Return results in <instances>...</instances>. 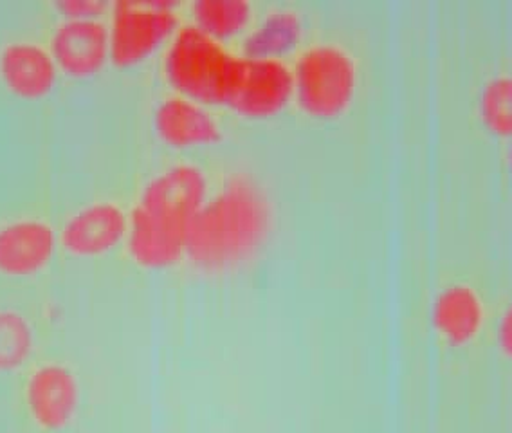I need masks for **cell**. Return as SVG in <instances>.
<instances>
[{"instance_id": "6da1fadb", "label": "cell", "mask_w": 512, "mask_h": 433, "mask_svg": "<svg viewBox=\"0 0 512 433\" xmlns=\"http://www.w3.org/2000/svg\"><path fill=\"white\" fill-rule=\"evenodd\" d=\"M269 221L266 190L247 176H235L199 208L190 222L193 248L208 255L246 249Z\"/></svg>"}, {"instance_id": "7a4b0ae2", "label": "cell", "mask_w": 512, "mask_h": 433, "mask_svg": "<svg viewBox=\"0 0 512 433\" xmlns=\"http://www.w3.org/2000/svg\"><path fill=\"white\" fill-rule=\"evenodd\" d=\"M294 85L305 111L318 118H334L354 100L356 60L338 44H318L300 58Z\"/></svg>"}, {"instance_id": "3957f363", "label": "cell", "mask_w": 512, "mask_h": 433, "mask_svg": "<svg viewBox=\"0 0 512 433\" xmlns=\"http://www.w3.org/2000/svg\"><path fill=\"white\" fill-rule=\"evenodd\" d=\"M233 56L199 26L181 29L166 55L175 87L202 102H224Z\"/></svg>"}, {"instance_id": "277c9868", "label": "cell", "mask_w": 512, "mask_h": 433, "mask_svg": "<svg viewBox=\"0 0 512 433\" xmlns=\"http://www.w3.org/2000/svg\"><path fill=\"white\" fill-rule=\"evenodd\" d=\"M294 76L278 58H235L224 102L247 116H269L293 93Z\"/></svg>"}, {"instance_id": "5b68a950", "label": "cell", "mask_w": 512, "mask_h": 433, "mask_svg": "<svg viewBox=\"0 0 512 433\" xmlns=\"http://www.w3.org/2000/svg\"><path fill=\"white\" fill-rule=\"evenodd\" d=\"M174 11L159 2H121L112 26V56L119 64H134L174 29Z\"/></svg>"}, {"instance_id": "8992f818", "label": "cell", "mask_w": 512, "mask_h": 433, "mask_svg": "<svg viewBox=\"0 0 512 433\" xmlns=\"http://www.w3.org/2000/svg\"><path fill=\"white\" fill-rule=\"evenodd\" d=\"M55 251V231L37 215L0 222V275L28 278L46 269Z\"/></svg>"}, {"instance_id": "52a82bcc", "label": "cell", "mask_w": 512, "mask_h": 433, "mask_svg": "<svg viewBox=\"0 0 512 433\" xmlns=\"http://www.w3.org/2000/svg\"><path fill=\"white\" fill-rule=\"evenodd\" d=\"M206 194V179L201 168L174 165L157 174L141 195L138 208L159 219L186 226L199 212Z\"/></svg>"}, {"instance_id": "ba28073f", "label": "cell", "mask_w": 512, "mask_h": 433, "mask_svg": "<svg viewBox=\"0 0 512 433\" xmlns=\"http://www.w3.org/2000/svg\"><path fill=\"white\" fill-rule=\"evenodd\" d=\"M24 399L31 419L46 428L58 430L71 423L78 408V381L73 370L62 363L49 361L31 372Z\"/></svg>"}, {"instance_id": "9c48e42d", "label": "cell", "mask_w": 512, "mask_h": 433, "mask_svg": "<svg viewBox=\"0 0 512 433\" xmlns=\"http://www.w3.org/2000/svg\"><path fill=\"white\" fill-rule=\"evenodd\" d=\"M0 80L22 100L44 98L55 87L53 56L37 42L11 40L0 49Z\"/></svg>"}, {"instance_id": "30bf717a", "label": "cell", "mask_w": 512, "mask_h": 433, "mask_svg": "<svg viewBox=\"0 0 512 433\" xmlns=\"http://www.w3.org/2000/svg\"><path fill=\"white\" fill-rule=\"evenodd\" d=\"M107 28L96 17H71L53 37L56 60L76 76L96 73L107 56Z\"/></svg>"}, {"instance_id": "8fae6325", "label": "cell", "mask_w": 512, "mask_h": 433, "mask_svg": "<svg viewBox=\"0 0 512 433\" xmlns=\"http://www.w3.org/2000/svg\"><path fill=\"white\" fill-rule=\"evenodd\" d=\"M125 226V213L118 204L109 201L89 204L65 224V248L74 255H100L118 244Z\"/></svg>"}, {"instance_id": "7c38bea8", "label": "cell", "mask_w": 512, "mask_h": 433, "mask_svg": "<svg viewBox=\"0 0 512 433\" xmlns=\"http://www.w3.org/2000/svg\"><path fill=\"white\" fill-rule=\"evenodd\" d=\"M431 316L444 340L457 347L467 345L484 329V300L469 284H451L435 298Z\"/></svg>"}, {"instance_id": "4fadbf2b", "label": "cell", "mask_w": 512, "mask_h": 433, "mask_svg": "<svg viewBox=\"0 0 512 433\" xmlns=\"http://www.w3.org/2000/svg\"><path fill=\"white\" fill-rule=\"evenodd\" d=\"M156 125L163 139L177 147L211 143L220 136L219 123L210 112L188 98H168L161 103Z\"/></svg>"}, {"instance_id": "5bb4252c", "label": "cell", "mask_w": 512, "mask_h": 433, "mask_svg": "<svg viewBox=\"0 0 512 433\" xmlns=\"http://www.w3.org/2000/svg\"><path fill=\"white\" fill-rule=\"evenodd\" d=\"M300 37L302 22L294 11H273L247 37L246 53L249 58H275L296 46Z\"/></svg>"}, {"instance_id": "9a60e30c", "label": "cell", "mask_w": 512, "mask_h": 433, "mask_svg": "<svg viewBox=\"0 0 512 433\" xmlns=\"http://www.w3.org/2000/svg\"><path fill=\"white\" fill-rule=\"evenodd\" d=\"M33 327L15 309H0V372L20 369L33 351Z\"/></svg>"}, {"instance_id": "2e32d148", "label": "cell", "mask_w": 512, "mask_h": 433, "mask_svg": "<svg viewBox=\"0 0 512 433\" xmlns=\"http://www.w3.org/2000/svg\"><path fill=\"white\" fill-rule=\"evenodd\" d=\"M478 112L487 129L512 138V74H496L484 83Z\"/></svg>"}, {"instance_id": "e0dca14e", "label": "cell", "mask_w": 512, "mask_h": 433, "mask_svg": "<svg viewBox=\"0 0 512 433\" xmlns=\"http://www.w3.org/2000/svg\"><path fill=\"white\" fill-rule=\"evenodd\" d=\"M193 13L211 37H231L246 26L251 6L246 0H197Z\"/></svg>"}, {"instance_id": "ac0fdd59", "label": "cell", "mask_w": 512, "mask_h": 433, "mask_svg": "<svg viewBox=\"0 0 512 433\" xmlns=\"http://www.w3.org/2000/svg\"><path fill=\"white\" fill-rule=\"evenodd\" d=\"M496 338H498L500 351L512 360V302L505 307V311L500 316Z\"/></svg>"}, {"instance_id": "d6986e66", "label": "cell", "mask_w": 512, "mask_h": 433, "mask_svg": "<svg viewBox=\"0 0 512 433\" xmlns=\"http://www.w3.org/2000/svg\"><path fill=\"white\" fill-rule=\"evenodd\" d=\"M60 8L69 13V17H96L105 4L96 0H65L60 2Z\"/></svg>"}, {"instance_id": "ffe728a7", "label": "cell", "mask_w": 512, "mask_h": 433, "mask_svg": "<svg viewBox=\"0 0 512 433\" xmlns=\"http://www.w3.org/2000/svg\"><path fill=\"white\" fill-rule=\"evenodd\" d=\"M509 170H511V176H512V139H511V145H509Z\"/></svg>"}]
</instances>
